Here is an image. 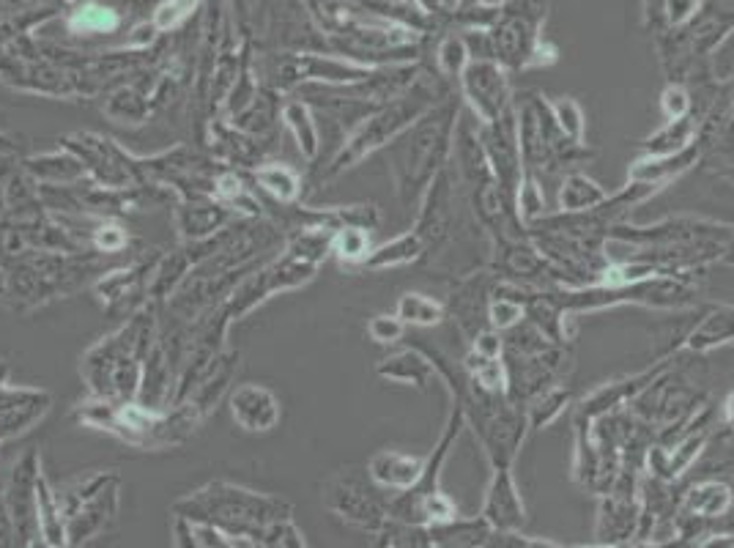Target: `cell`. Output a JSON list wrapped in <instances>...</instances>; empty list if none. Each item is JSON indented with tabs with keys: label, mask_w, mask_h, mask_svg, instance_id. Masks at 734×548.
Wrapping results in <instances>:
<instances>
[{
	"label": "cell",
	"mask_w": 734,
	"mask_h": 548,
	"mask_svg": "<svg viewBox=\"0 0 734 548\" xmlns=\"http://www.w3.org/2000/svg\"><path fill=\"white\" fill-rule=\"evenodd\" d=\"M463 428H466V417H463L461 406L452 403L447 425L441 431L439 444L428 455V464H425L420 483L409 491V507H406V518L409 521L428 524V527H450L455 521H461V510H458V505L452 502L450 496L441 491L439 477L444 464H447V458L455 450V444L461 439Z\"/></svg>",
	"instance_id": "52a82bcc"
},
{
	"label": "cell",
	"mask_w": 734,
	"mask_h": 548,
	"mask_svg": "<svg viewBox=\"0 0 734 548\" xmlns=\"http://www.w3.org/2000/svg\"><path fill=\"white\" fill-rule=\"evenodd\" d=\"M609 201V192L606 187L595 181L581 170H570L559 181V190H556V206L562 214H581V211L598 209L600 203Z\"/></svg>",
	"instance_id": "d6986e66"
},
{
	"label": "cell",
	"mask_w": 734,
	"mask_h": 548,
	"mask_svg": "<svg viewBox=\"0 0 734 548\" xmlns=\"http://www.w3.org/2000/svg\"><path fill=\"white\" fill-rule=\"evenodd\" d=\"M395 316L406 324V327L433 329L441 327L447 321V305L441 299L422 294V291H409L398 299Z\"/></svg>",
	"instance_id": "603a6c76"
},
{
	"label": "cell",
	"mask_w": 734,
	"mask_h": 548,
	"mask_svg": "<svg viewBox=\"0 0 734 548\" xmlns=\"http://www.w3.org/2000/svg\"><path fill=\"white\" fill-rule=\"evenodd\" d=\"M403 332H406V324L400 321L395 313L389 316V313H381V316H373L367 321V335L373 343L378 346H392V343H398L403 338Z\"/></svg>",
	"instance_id": "f546056e"
},
{
	"label": "cell",
	"mask_w": 734,
	"mask_h": 548,
	"mask_svg": "<svg viewBox=\"0 0 734 548\" xmlns=\"http://www.w3.org/2000/svg\"><path fill=\"white\" fill-rule=\"evenodd\" d=\"M496 274L485 266L472 274L455 277V288H452L447 305V318L458 329V335L466 340V346L472 343L474 335H480L488 329V305H491L493 288H496Z\"/></svg>",
	"instance_id": "8fae6325"
},
{
	"label": "cell",
	"mask_w": 734,
	"mask_h": 548,
	"mask_svg": "<svg viewBox=\"0 0 734 548\" xmlns=\"http://www.w3.org/2000/svg\"><path fill=\"white\" fill-rule=\"evenodd\" d=\"M546 0H504L488 28L493 61L507 72H524L556 61V50L540 39Z\"/></svg>",
	"instance_id": "5b68a950"
},
{
	"label": "cell",
	"mask_w": 734,
	"mask_h": 548,
	"mask_svg": "<svg viewBox=\"0 0 734 548\" xmlns=\"http://www.w3.org/2000/svg\"><path fill=\"white\" fill-rule=\"evenodd\" d=\"M734 507L732 485L718 477H702L685 488L680 496V513L699 521H715V518L729 516Z\"/></svg>",
	"instance_id": "e0dca14e"
},
{
	"label": "cell",
	"mask_w": 734,
	"mask_h": 548,
	"mask_svg": "<svg viewBox=\"0 0 734 548\" xmlns=\"http://www.w3.org/2000/svg\"><path fill=\"white\" fill-rule=\"evenodd\" d=\"M378 373L389 381H400V384H409L417 390H425L428 381L436 376V370L430 365V359L422 351H403L395 357L384 359L378 365Z\"/></svg>",
	"instance_id": "7402d4cb"
},
{
	"label": "cell",
	"mask_w": 734,
	"mask_h": 548,
	"mask_svg": "<svg viewBox=\"0 0 734 548\" xmlns=\"http://www.w3.org/2000/svg\"><path fill=\"white\" fill-rule=\"evenodd\" d=\"M458 94L477 124H496L515 113L510 72L496 61H472L458 80Z\"/></svg>",
	"instance_id": "9c48e42d"
},
{
	"label": "cell",
	"mask_w": 734,
	"mask_h": 548,
	"mask_svg": "<svg viewBox=\"0 0 734 548\" xmlns=\"http://www.w3.org/2000/svg\"><path fill=\"white\" fill-rule=\"evenodd\" d=\"M469 64H472V53L463 36H447L439 44V72L447 83L458 85Z\"/></svg>",
	"instance_id": "4316f807"
},
{
	"label": "cell",
	"mask_w": 734,
	"mask_h": 548,
	"mask_svg": "<svg viewBox=\"0 0 734 548\" xmlns=\"http://www.w3.org/2000/svg\"><path fill=\"white\" fill-rule=\"evenodd\" d=\"M529 548H562V546H556V543H551V540L532 538L529 540Z\"/></svg>",
	"instance_id": "d590c367"
},
{
	"label": "cell",
	"mask_w": 734,
	"mask_h": 548,
	"mask_svg": "<svg viewBox=\"0 0 734 548\" xmlns=\"http://www.w3.org/2000/svg\"><path fill=\"white\" fill-rule=\"evenodd\" d=\"M696 548H734V532H713Z\"/></svg>",
	"instance_id": "836d02e7"
},
{
	"label": "cell",
	"mask_w": 734,
	"mask_h": 548,
	"mask_svg": "<svg viewBox=\"0 0 734 548\" xmlns=\"http://www.w3.org/2000/svg\"><path fill=\"white\" fill-rule=\"evenodd\" d=\"M515 211H518V220L524 222V228H529L532 222L543 220L548 214L546 192H543V181L524 173L521 187L515 192Z\"/></svg>",
	"instance_id": "d4e9b609"
},
{
	"label": "cell",
	"mask_w": 734,
	"mask_h": 548,
	"mask_svg": "<svg viewBox=\"0 0 734 548\" xmlns=\"http://www.w3.org/2000/svg\"><path fill=\"white\" fill-rule=\"evenodd\" d=\"M663 121H682L696 113V99H693L691 85L685 83H666L658 99Z\"/></svg>",
	"instance_id": "f1b7e54d"
},
{
	"label": "cell",
	"mask_w": 734,
	"mask_h": 548,
	"mask_svg": "<svg viewBox=\"0 0 734 548\" xmlns=\"http://www.w3.org/2000/svg\"><path fill=\"white\" fill-rule=\"evenodd\" d=\"M718 428H724V436H734V392H729L721 403V417Z\"/></svg>",
	"instance_id": "d6a6232c"
},
{
	"label": "cell",
	"mask_w": 734,
	"mask_h": 548,
	"mask_svg": "<svg viewBox=\"0 0 734 548\" xmlns=\"http://www.w3.org/2000/svg\"><path fill=\"white\" fill-rule=\"evenodd\" d=\"M428 458L420 455H406V453H378L370 461V475L373 480L387 488H398V491H411L414 485L420 483L422 472H425Z\"/></svg>",
	"instance_id": "ffe728a7"
},
{
	"label": "cell",
	"mask_w": 734,
	"mask_h": 548,
	"mask_svg": "<svg viewBox=\"0 0 734 548\" xmlns=\"http://www.w3.org/2000/svg\"><path fill=\"white\" fill-rule=\"evenodd\" d=\"M551 113H554L556 124L565 132L573 143L587 146V113L578 105L573 96H556L551 102Z\"/></svg>",
	"instance_id": "484cf974"
},
{
	"label": "cell",
	"mask_w": 734,
	"mask_h": 548,
	"mask_svg": "<svg viewBox=\"0 0 734 548\" xmlns=\"http://www.w3.org/2000/svg\"><path fill=\"white\" fill-rule=\"evenodd\" d=\"M674 365V357H663L658 362H652L650 368L639 370V373H630L622 379H614L609 384H600L598 390H592L584 401L576 406L573 420L578 422H598L603 417H609L614 411L628 409L630 403L639 398L641 392L650 387L652 381L663 376L666 370Z\"/></svg>",
	"instance_id": "7c38bea8"
},
{
	"label": "cell",
	"mask_w": 734,
	"mask_h": 548,
	"mask_svg": "<svg viewBox=\"0 0 734 548\" xmlns=\"http://www.w3.org/2000/svg\"><path fill=\"white\" fill-rule=\"evenodd\" d=\"M116 25V14L110 9H102V6H88L72 17V28H77V31H113Z\"/></svg>",
	"instance_id": "4dcf8cb0"
},
{
	"label": "cell",
	"mask_w": 734,
	"mask_h": 548,
	"mask_svg": "<svg viewBox=\"0 0 734 548\" xmlns=\"http://www.w3.org/2000/svg\"><path fill=\"white\" fill-rule=\"evenodd\" d=\"M450 96H441L436 88H425L417 85L411 94L398 96L395 102H389L384 110H378L376 116L365 121L362 127L354 132V137L348 140L346 148L340 151V157L335 162V170L354 168L359 159H365L367 154H373L387 143H395L406 129H411L420 121L430 107H436Z\"/></svg>",
	"instance_id": "8992f818"
},
{
	"label": "cell",
	"mask_w": 734,
	"mask_h": 548,
	"mask_svg": "<svg viewBox=\"0 0 734 548\" xmlns=\"http://www.w3.org/2000/svg\"><path fill=\"white\" fill-rule=\"evenodd\" d=\"M734 236V222L710 220L699 214H672L663 220L647 222H619L611 228L609 244H628V247H685V244H710L726 247Z\"/></svg>",
	"instance_id": "ba28073f"
},
{
	"label": "cell",
	"mask_w": 734,
	"mask_h": 548,
	"mask_svg": "<svg viewBox=\"0 0 734 548\" xmlns=\"http://www.w3.org/2000/svg\"><path fill=\"white\" fill-rule=\"evenodd\" d=\"M573 368L570 346L548 340L529 321L504 335V370L507 398L524 409L526 401L551 384L567 379Z\"/></svg>",
	"instance_id": "277c9868"
},
{
	"label": "cell",
	"mask_w": 734,
	"mask_h": 548,
	"mask_svg": "<svg viewBox=\"0 0 734 548\" xmlns=\"http://www.w3.org/2000/svg\"><path fill=\"white\" fill-rule=\"evenodd\" d=\"M721 264L724 266H734V236L729 239V244L724 247V255H721Z\"/></svg>",
	"instance_id": "e575fe53"
},
{
	"label": "cell",
	"mask_w": 734,
	"mask_h": 548,
	"mask_svg": "<svg viewBox=\"0 0 734 548\" xmlns=\"http://www.w3.org/2000/svg\"><path fill=\"white\" fill-rule=\"evenodd\" d=\"M734 343V305H707L702 318L696 321V327L682 338V343L674 348L677 351H691V354H713L718 348L732 346Z\"/></svg>",
	"instance_id": "2e32d148"
},
{
	"label": "cell",
	"mask_w": 734,
	"mask_h": 548,
	"mask_svg": "<svg viewBox=\"0 0 734 548\" xmlns=\"http://www.w3.org/2000/svg\"><path fill=\"white\" fill-rule=\"evenodd\" d=\"M699 6H702V0H666L663 14H666V22L672 28H685L699 14Z\"/></svg>",
	"instance_id": "1f68e13d"
},
{
	"label": "cell",
	"mask_w": 734,
	"mask_h": 548,
	"mask_svg": "<svg viewBox=\"0 0 734 548\" xmlns=\"http://www.w3.org/2000/svg\"><path fill=\"white\" fill-rule=\"evenodd\" d=\"M461 116V102L450 96L436 107H430L414 127L395 140L398 146L392 154V168L403 203L417 201L428 190L430 181L450 165L455 129Z\"/></svg>",
	"instance_id": "6da1fadb"
},
{
	"label": "cell",
	"mask_w": 734,
	"mask_h": 548,
	"mask_svg": "<svg viewBox=\"0 0 734 548\" xmlns=\"http://www.w3.org/2000/svg\"><path fill=\"white\" fill-rule=\"evenodd\" d=\"M515 124H518V148L524 159V173L535 179L546 181L565 176L592 159V148L573 143L559 129L546 96H515Z\"/></svg>",
	"instance_id": "3957f363"
},
{
	"label": "cell",
	"mask_w": 734,
	"mask_h": 548,
	"mask_svg": "<svg viewBox=\"0 0 734 548\" xmlns=\"http://www.w3.org/2000/svg\"><path fill=\"white\" fill-rule=\"evenodd\" d=\"M570 406H573V390L567 387V381L551 384L546 390H540L537 395H532L524 406L526 422H529V433L551 428Z\"/></svg>",
	"instance_id": "44dd1931"
},
{
	"label": "cell",
	"mask_w": 734,
	"mask_h": 548,
	"mask_svg": "<svg viewBox=\"0 0 734 548\" xmlns=\"http://www.w3.org/2000/svg\"><path fill=\"white\" fill-rule=\"evenodd\" d=\"M332 250L337 253L340 261L346 264H365V258L370 255V236L367 228H357V225H343L337 231Z\"/></svg>",
	"instance_id": "83f0119b"
},
{
	"label": "cell",
	"mask_w": 734,
	"mask_h": 548,
	"mask_svg": "<svg viewBox=\"0 0 734 548\" xmlns=\"http://www.w3.org/2000/svg\"><path fill=\"white\" fill-rule=\"evenodd\" d=\"M425 258V244L414 231L403 233L392 242L381 244L376 250H370L365 258L367 269H395V266H409L414 261Z\"/></svg>",
	"instance_id": "cb8c5ba5"
},
{
	"label": "cell",
	"mask_w": 734,
	"mask_h": 548,
	"mask_svg": "<svg viewBox=\"0 0 734 548\" xmlns=\"http://www.w3.org/2000/svg\"><path fill=\"white\" fill-rule=\"evenodd\" d=\"M554 299L567 316L600 313L614 307H647V310H693L702 305V288L696 274H655L630 285H587V288H554Z\"/></svg>",
	"instance_id": "7a4b0ae2"
},
{
	"label": "cell",
	"mask_w": 734,
	"mask_h": 548,
	"mask_svg": "<svg viewBox=\"0 0 734 548\" xmlns=\"http://www.w3.org/2000/svg\"><path fill=\"white\" fill-rule=\"evenodd\" d=\"M477 135L483 143L493 179L499 181V187L515 201V192L524 179V159H521V148H518L515 113L504 121H496V124H477Z\"/></svg>",
	"instance_id": "4fadbf2b"
},
{
	"label": "cell",
	"mask_w": 734,
	"mask_h": 548,
	"mask_svg": "<svg viewBox=\"0 0 734 548\" xmlns=\"http://www.w3.org/2000/svg\"><path fill=\"white\" fill-rule=\"evenodd\" d=\"M704 154H707V143L704 137H696L691 146L682 148L677 154H666V157H639L630 162L628 181H644V184H655L658 190H666L669 184L685 176L688 170L702 165Z\"/></svg>",
	"instance_id": "9a60e30c"
},
{
	"label": "cell",
	"mask_w": 734,
	"mask_h": 548,
	"mask_svg": "<svg viewBox=\"0 0 734 548\" xmlns=\"http://www.w3.org/2000/svg\"><path fill=\"white\" fill-rule=\"evenodd\" d=\"M704 116L696 110L693 116L682 118V121H663L661 129H655L652 135L641 137L639 154L644 157H666V154H677L682 148H688L699 137Z\"/></svg>",
	"instance_id": "ac0fdd59"
},
{
	"label": "cell",
	"mask_w": 734,
	"mask_h": 548,
	"mask_svg": "<svg viewBox=\"0 0 734 548\" xmlns=\"http://www.w3.org/2000/svg\"><path fill=\"white\" fill-rule=\"evenodd\" d=\"M480 521L491 532H518L526 524L524 496L515 483L513 466H493Z\"/></svg>",
	"instance_id": "5bb4252c"
},
{
	"label": "cell",
	"mask_w": 734,
	"mask_h": 548,
	"mask_svg": "<svg viewBox=\"0 0 734 548\" xmlns=\"http://www.w3.org/2000/svg\"><path fill=\"white\" fill-rule=\"evenodd\" d=\"M458 181L452 173V165L441 170L436 179L430 181L428 190L422 192V209L414 225V233L425 244V255H439L455 236L458 225Z\"/></svg>",
	"instance_id": "30bf717a"
}]
</instances>
